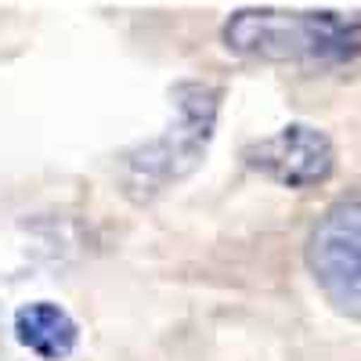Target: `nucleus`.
Wrapping results in <instances>:
<instances>
[{
  "label": "nucleus",
  "instance_id": "obj_1",
  "mask_svg": "<svg viewBox=\"0 0 361 361\" xmlns=\"http://www.w3.org/2000/svg\"><path fill=\"white\" fill-rule=\"evenodd\" d=\"M224 90L202 80H185L170 90V123L163 134L137 141L116 163L119 192L130 202H152L170 185L185 180L209 152Z\"/></svg>",
  "mask_w": 361,
  "mask_h": 361
},
{
  "label": "nucleus",
  "instance_id": "obj_2",
  "mask_svg": "<svg viewBox=\"0 0 361 361\" xmlns=\"http://www.w3.org/2000/svg\"><path fill=\"white\" fill-rule=\"evenodd\" d=\"M221 40L228 51L260 62L343 66L361 54V15L243 8L224 22Z\"/></svg>",
  "mask_w": 361,
  "mask_h": 361
},
{
  "label": "nucleus",
  "instance_id": "obj_3",
  "mask_svg": "<svg viewBox=\"0 0 361 361\" xmlns=\"http://www.w3.org/2000/svg\"><path fill=\"white\" fill-rule=\"evenodd\" d=\"M307 267L325 300L347 318H361V192L336 199L307 238Z\"/></svg>",
  "mask_w": 361,
  "mask_h": 361
},
{
  "label": "nucleus",
  "instance_id": "obj_4",
  "mask_svg": "<svg viewBox=\"0 0 361 361\" xmlns=\"http://www.w3.org/2000/svg\"><path fill=\"white\" fill-rule=\"evenodd\" d=\"M243 163L282 188H314L325 185L336 170V148L325 130L311 123H289L279 134L250 141Z\"/></svg>",
  "mask_w": 361,
  "mask_h": 361
},
{
  "label": "nucleus",
  "instance_id": "obj_5",
  "mask_svg": "<svg viewBox=\"0 0 361 361\" xmlns=\"http://www.w3.org/2000/svg\"><path fill=\"white\" fill-rule=\"evenodd\" d=\"M11 333L29 354H37L40 361H66L80 343V329H76L73 314L66 307L51 304V300L22 304L15 311Z\"/></svg>",
  "mask_w": 361,
  "mask_h": 361
},
{
  "label": "nucleus",
  "instance_id": "obj_6",
  "mask_svg": "<svg viewBox=\"0 0 361 361\" xmlns=\"http://www.w3.org/2000/svg\"><path fill=\"white\" fill-rule=\"evenodd\" d=\"M0 361H15V357H11V350L4 347V336H0Z\"/></svg>",
  "mask_w": 361,
  "mask_h": 361
}]
</instances>
